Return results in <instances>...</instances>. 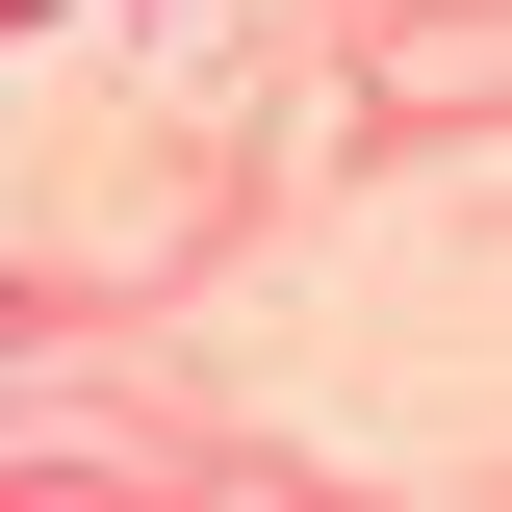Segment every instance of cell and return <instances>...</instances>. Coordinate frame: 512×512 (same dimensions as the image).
<instances>
[]
</instances>
